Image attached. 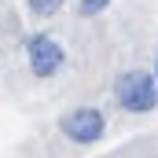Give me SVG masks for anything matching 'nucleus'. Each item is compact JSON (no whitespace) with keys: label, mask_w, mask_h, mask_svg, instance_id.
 Returning a JSON list of instances; mask_svg holds the SVG:
<instances>
[{"label":"nucleus","mask_w":158,"mask_h":158,"mask_svg":"<svg viewBox=\"0 0 158 158\" xmlns=\"http://www.w3.org/2000/svg\"><path fill=\"white\" fill-rule=\"evenodd\" d=\"M114 107L125 114H151L158 110V77L155 70H140V66H129L114 77Z\"/></svg>","instance_id":"obj_1"},{"label":"nucleus","mask_w":158,"mask_h":158,"mask_svg":"<svg viewBox=\"0 0 158 158\" xmlns=\"http://www.w3.org/2000/svg\"><path fill=\"white\" fill-rule=\"evenodd\" d=\"M22 55H26V66L37 81H52L66 70V48L44 30L22 37Z\"/></svg>","instance_id":"obj_2"},{"label":"nucleus","mask_w":158,"mask_h":158,"mask_svg":"<svg viewBox=\"0 0 158 158\" xmlns=\"http://www.w3.org/2000/svg\"><path fill=\"white\" fill-rule=\"evenodd\" d=\"M59 132L77 147H92L107 136V110L96 107V103H81V107L66 110L59 118Z\"/></svg>","instance_id":"obj_3"},{"label":"nucleus","mask_w":158,"mask_h":158,"mask_svg":"<svg viewBox=\"0 0 158 158\" xmlns=\"http://www.w3.org/2000/svg\"><path fill=\"white\" fill-rule=\"evenodd\" d=\"M66 4H70V0H26V11H30V19H52V15H59Z\"/></svg>","instance_id":"obj_4"},{"label":"nucleus","mask_w":158,"mask_h":158,"mask_svg":"<svg viewBox=\"0 0 158 158\" xmlns=\"http://www.w3.org/2000/svg\"><path fill=\"white\" fill-rule=\"evenodd\" d=\"M110 7V0H77V15L81 19H96Z\"/></svg>","instance_id":"obj_5"},{"label":"nucleus","mask_w":158,"mask_h":158,"mask_svg":"<svg viewBox=\"0 0 158 158\" xmlns=\"http://www.w3.org/2000/svg\"><path fill=\"white\" fill-rule=\"evenodd\" d=\"M155 77H158V55H155Z\"/></svg>","instance_id":"obj_6"}]
</instances>
